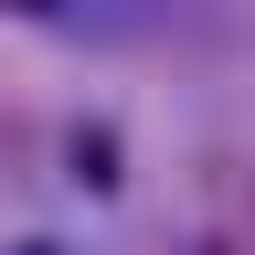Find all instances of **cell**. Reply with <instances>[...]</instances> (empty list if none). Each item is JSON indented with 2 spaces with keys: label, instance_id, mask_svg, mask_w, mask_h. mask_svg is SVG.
Masks as SVG:
<instances>
[{
  "label": "cell",
  "instance_id": "1",
  "mask_svg": "<svg viewBox=\"0 0 255 255\" xmlns=\"http://www.w3.org/2000/svg\"><path fill=\"white\" fill-rule=\"evenodd\" d=\"M32 21H53V32H75V43H117L128 21H149L159 0H21Z\"/></svg>",
  "mask_w": 255,
  "mask_h": 255
},
{
  "label": "cell",
  "instance_id": "2",
  "mask_svg": "<svg viewBox=\"0 0 255 255\" xmlns=\"http://www.w3.org/2000/svg\"><path fill=\"white\" fill-rule=\"evenodd\" d=\"M32 255H53V245H32Z\"/></svg>",
  "mask_w": 255,
  "mask_h": 255
}]
</instances>
